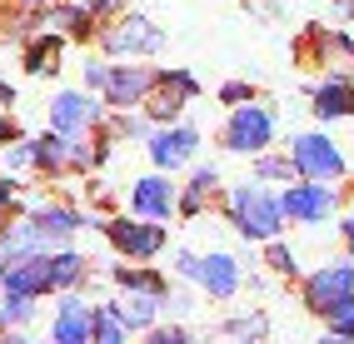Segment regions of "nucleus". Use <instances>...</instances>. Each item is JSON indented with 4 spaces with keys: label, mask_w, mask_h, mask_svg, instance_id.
<instances>
[{
    "label": "nucleus",
    "mask_w": 354,
    "mask_h": 344,
    "mask_svg": "<svg viewBox=\"0 0 354 344\" xmlns=\"http://www.w3.org/2000/svg\"><path fill=\"white\" fill-rule=\"evenodd\" d=\"M254 180H265V185H270V180H285V185H290V180H299V165H295V155H270V150H259V155H254Z\"/></svg>",
    "instance_id": "27"
},
{
    "label": "nucleus",
    "mask_w": 354,
    "mask_h": 344,
    "mask_svg": "<svg viewBox=\"0 0 354 344\" xmlns=\"http://www.w3.org/2000/svg\"><path fill=\"white\" fill-rule=\"evenodd\" d=\"M0 289L10 294H50L55 280H50V249H40V255H20V260H6L0 265Z\"/></svg>",
    "instance_id": "12"
},
{
    "label": "nucleus",
    "mask_w": 354,
    "mask_h": 344,
    "mask_svg": "<svg viewBox=\"0 0 354 344\" xmlns=\"http://www.w3.org/2000/svg\"><path fill=\"white\" fill-rule=\"evenodd\" d=\"M105 85H110V65L105 60H85V90H100L105 95Z\"/></svg>",
    "instance_id": "33"
},
{
    "label": "nucleus",
    "mask_w": 354,
    "mask_h": 344,
    "mask_svg": "<svg viewBox=\"0 0 354 344\" xmlns=\"http://www.w3.org/2000/svg\"><path fill=\"white\" fill-rule=\"evenodd\" d=\"M344 300H354V255L349 260H329V265H319L310 280H304V309H310V314L324 319Z\"/></svg>",
    "instance_id": "3"
},
{
    "label": "nucleus",
    "mask_w": 354,
    "mask_h": 344,
    "mask_svg": "<svg viewBox=\"0 0 354 344\" xmlns=\"http://www.w3.org/2000/svg\"><path fill=\"white\" fill-rule=\"evenodd\" d=\"M315 50L324 55V65L335 75H349L354 70V40L349 35H315Z\"/></svg>",
    "instance_id": "24"
},
{
    "label": "nucleus",
    "mask_w": 354,
    "mask_h": 344,
    "mask_svg": "<svg viewBox=\"0 0 354 344\" xmlns=\"http://www.w3.org/2000/svg\"><path fill=\"white\" fill-rule=\"evenodd\" d=\"M220 329L234 334V339H265V334H270V319L254 309V314H234V319H225Z\"/></svg>",
    "instance_id": "29"
},
{
    "label": "nucleus",
    "mask_w": 354,
    "mask_h": 344,
    "mask_svg": "<svg viewBox=\"0 0 354 344\" xmlns=\"http://www.w3.org/2000/svg\"><path fill=\"white\" fill-rule=\"evenodd\" d=\"M279 204H285V215L295 224H324L329 215L339 210V190L329 185V180H290L285 195H279Z\"/></svg>",
    "instance_id": "4"
},
{
    "label": "nucleus",
    "mask_w": 354,
    "mask_h": 344,
    "mask_svg": "<svg viewBox=\"0 0 354 344\" xmlns=\"http://www.w3.org/2000/svg\"><path fill=\"white\" fill-rule=\"evenodd\" d=\"M100 100H95V90H60V95L50 100V130L60 135H85V130H95L100 125Z\"/></svg>",
    "instance_id": "10"
},
{
    "label": "nucleus",
    "mask_w": 354,
    "mask_h": 344,
    "mask_svg": "<svg viewBox=\"0 0 354 344\" xmlns=\"http://www.w3.org/2000/svg\"><path fill=\"white\" fill-rule=\"evenodd\" d=\"M50 339L55 344H95V305H85L75 289H65V300L50 319Z\"/></svg>",
    "instance_id": "13"
},
{
    "label": "nucleus",
    "mask_w": 354,
    "mask_h": 344,
    "mask_svg": "<svg viewBox=\"0 0 354 344\" xmlns=\"http://www.w3.org/2000/svg\"><path fill=\"white\" fill-rule=\"evenodd\" d=\"M85 274H90V260L85 255H75V249H50V280H55L60 294L65 289H80Z\"/></svg>",
    "instance_id": "22"
},
{
    "label": "nucleus",
    "mask_w": 354,
    "mask_h": 344,
    "mask_svg": "<svg viewBox=\"0 0 354 344\" xmlns=\"http://www.w3.org/2000/svg\"><path fill=\"white\" fill-rule=\"evenodd\" d=\"M155 75L150 65H110V85H105V105L115 110H145L150 90H155Z\"/></svg>",
    "instance_id": "11"
},
{
    "label": "nucleus",
    "mask_w": 354,
    "mask_h": 344,
    "mask_svg": "<svg viewBox=\"0 0 354 344\" xmlns=\"http://www.w3.org/2000/svg\"><path fill=\"white\" fill-rule=\"evenodd\" d=\"M110 280L120 285V289H145V294H170V285H165V274L155 269H135V265H115L110 269Z\"/></svg>",
    "instance_id": "26"
},
{
    "label": "nucleus",
    "mask_w": 354,
    "mask_h": 344,
    "mask_svg": "<svg viewBox=\"0 0 354 344\" xmlns=\"http://www.w3.org/2000/svg\"><path fill=\"white\" fill-rule=\"evenodd\" d=\"M105 240L120 249L125 260H155L170 235H165V224H160V220L135 215V220H105Z\"/></svg>",
    "instance_id": "7"
},
{
    "label": "nucleus",
    "mask_w": 354,
    "mask_h": 344,
    "mask_svg": "<svg viewBox=\"0 0 354 344\" xmlns=\"http://www.w3.org/2000/svg\"><path fill=\"white\" fill-rule=\"evenodd\" d=\"M175 274H185V280L200 274V255H195V249H175Z\"/></svg>",
    "instance_id": "35"
},
{
    "label": "nucleus",
    "mask_w": 354,
    "mask_h": 344,
    "mask_svg": "<svg viewBox=\"0 0 354 344\" xmlns=\"http://www.w3.org/2000/svg\"><path fill=\"white\" fill-rule=\"evenodd\" d=\"M45 26L60 30L65 40H90V35H100V30H95V10H90L85 0H55V6H45Z\"/></svg>",
    "instance_id": "17"
},
{
    "label": "nucleus",
    "mask_w": 354,
    "mask_h": 344,
    "mask_svg": "<svg viewBox=\"0 0 354 344\" xmlns=\"http://www.w3.org/2000/svg\"><path fill=\"white\" fill-rule=\"evenodd\" d=\"M220 100H225V105H245V100H254V85L230 80V85H220Z\"/></svg>",
    "instance_id": "34"
},
{
    "label": "nucleus",
    "mask_w": 354,
    "mask_h": 344,
    "mask_svg": "<svg viewBox=\"0 0 354 344\" xmlns=\"http://www.w3.org/2000/svg\"><path fill=\"white\" fill-rule=\"evenodd\" d=\"M100 45L110 55H155V50H165V30L145 15H120L115 26L100 30Z\"/></svg>",
    "instance_id": "8"
},
{
    "label": "nucleus",
    "mask_w": 354,
    "mask_h": 344,
    "mask_svg": "<svg viewBox=\"0 0 354 344\" xmlns=\"http://www.w3.org/2000/svg\"><path fill=\"white\" fill-rule=\"evenodd\" d=\"M85 6L95 10V15H120V10H125V0H85Z\"/></svg>",
    "instance_id": "38"
},
{
    "label": "nucleus",
    "mask_w": 354,
    "mask_h": 344,
    "mask_svg": "<svg viewBox=\"0 0 354 344\" xmlns=\"http://www.w3.org/2000/svg\"><path fill=\"white\" fill-rule=\"evenodd\" d=\"M195 285L209 294V300H234L245 285V269L234 255H225V249H209V255H200V274H195Z\"/></svg>",
    "instance_id": "14"
},
{
    "label": "nucleus",
    "mask_w": 354,
    "mask_h": 344,
    "mask_svg": "<svg viewBox=\"0 0 354 344\" xmlns=\"http://www.w3.org/2000/svg\"><path fill=\"white\" fill-rule=\"evenodd\" d=\"M339 235H344V249H349V255H354V210L339 220Z\"/></svg>",
    "instance_id": "39"
},
{
    "label": "nucleus",
    "mask_w": 354,
    "mask_h": 344,
    "mask_svg": "<svg viewBox=\"0 0 354 344\" xmlns=\"http://www.w3.org/2000/svg\"><path fill=\"white\" fill-rule=\"evenodd\" d=\"M150 339H155V344H185L190 334H185V329H175V325H170V329H160V325H150Z\"/></svg>",
    "instance_id": "36"
},
{
    "label": "nucleus",
    "mask_w": 354,
    "mask_h": 344,
    "mask_svg": "<svg viewBox=\"0 0 354 344\" xmlns=\"http://www.w3.org/2000/svg\"><path fill=\"white\" fill-rule=\"evenodd\" d=\"M130 210L145 215V220H170L180 210V190L165 180V170H155V175H145V180L130 185Z\"/></svg>",
    "instance_id": "15"
},
{
    "label": "nucleus",
    "mask_w": 354,
    "mask_h": 344,
    "mask_svg": "<svg viewBox=\"0 0 354 344\" xmlns=\"http://www.w3.org/2000/svg\"><path fill=\"white\" fill-rule=\"evenodd\" d=\"M30 220L45 229L50 249H55V245H65V240H70V235H75V229L85 224V215L75 210V204H35V210H30Z\"/></svg>",
    "instance_id": "18"
},
{
    "label": "nucleus",
    "mask_w": 354,
    "mask_h": 344,
    "mask_svg": "<svg viewBox=\"0 0 354 344\" xmlns=\"http://www.w3.org/2000/svg\"><path fill=\"white\" fill-rule=\"evenodd\" d=\"M15 140V125H10V115H0V150H6Z\"/></svg>",
    "instance_id": "40"
},
{
    "label": "nucleus",
    "mask_w": 354,
    "mask_h": 344,
    "mask_svg": "<svg viewBox=\"0 0 354 344\" xmlns=\"http://www.w3.org/2000/svg\"><path fill=\"white\" fill-rule=\"evenodd\" d=\"M20 6H30V10H45V6H55V0H20Z\"/></svg>",
    "instance_id": "42"
},
{
    "label": "nucleus",
    "mask_w": 354,
    "mask_h": 344,
    "mask_svg": "<svg viewBox=\"0 0 354 344\" xmlns=\"http://www.w3.org/2000/svg\"><path fill=\"white\" fill-rule=\"evenodd\" d=\"M15 195H20V190H15V180H10V175H0V215H6L10 204H15Z\"/></svg>",
    "instance_id": "37"
},
{
    "label": "nucleus",
    "mask_w": 354,
    "mask_h": 344,
    "mask_svg": "<svg viewBox=\"0 0 354 344\" xmlns=\"http://www.w3.org/2000/svg\"><path fill=\"white\" fill-rule=\"evenodd\" d=\"M195 95H200V80H195L190 70H160L150 100H145V115H150L155 125H175Z\"/></svg>",
    "instance_id": "5"
},
{
    "label": "nucleus",
    "mask_w": 354,
    "mask_h": 344,
    "mask_svg": "<svg viewBox=\"0 0 354 344\" xmlns=\"http://www.w3.org/2000/svg\"><path fill=\"white\" fill-rule=\"evenodd\" d=\"M310 110L319 115V120H354V80L349 75H329L310 90Z\"/></svg>",
    "instance_id": "16"
},
{
    "label": "nucleus",
    "mask_w": 354,
    "mask_h": 344,
    "mask_svg": "<svg viewBox=\"0 0 354 344\" xmlns=\"http://www.w3.org/2000/svg\"><path fill=\"white\" fill-rule=\"evenodd\" d=\"M130 334L120 305H95V344H120Z\"/></svg>",
    "instance_id": "28"
},
{
    "label": "nucleus",
    "mask_w": 354,
    "mask_h": 344,
    "mask_svg": "<svg viewBox=\"0 0 354 344\" xmlns=\"http://www.w3.org/2000/svg\"><path fill=\"white\" fill-rule=\"evenodd\" d=\"M150 160H155V170H180V165H190L195 150H200V130L195 125H155L150 130V140H145Z\"/></svg>",
    "instance_id": "9"
},
{
    "label": "nucleus",
    "mask_w": 354,
    "mask_h": 344,
    "mask_svg": "<svg viewBox=\"0 0 354 344\" xmlns=\"http://www.w3.org/2000/svg\"><path fill=\"white\" fill-rule=\"evenodd\" d=\"M60 45H65L60 30L35 35V40L26 45V70H30V75H55V70H60Z\"/></svg>",
    "instance_id": "21"
},
{
    "label": "nucleus",
    "mask_w": 354,
    "mask_h": 344,
    "mask_svg": "<svg viewBox=\"0 0 354 344\" xmlns=\"http://www.w3.org/2000/svg\"><path fill=\"white\" fill-rule=\"evenodd\" d=\"M324 325H329V334L354 339V300H344L339 309H329V314H324Z\"/></svg>",
    "instance_id": "32"
},
{
    "label": "nucleus",
    "mask_w": 354,
    "mask_h": 344,
    "mask_svg": "<svg viewBox=\"0 0 354 344\" xmlns=\"http://www.w3.org/2000/svg\"><path fill=\"white\" fill-rule=\"evenodd\" d=\"M290 155H295V165H299V175L304 180H329V185H335V180H344V155H339V145L329 140V135H295L290 140Z\"/></svg>",
    "instance_id": "6"
},
{
    "label": "nucleus",
    "mask_w": 354,
    "mask_h": 344,
    "mask_svg": "<svg viewBox=\"0 0 354 344\" xmlns=\"http://www.w3.org/2000/svg\"><path fill=\"white\" fill-rule=\"evenodd\" d=\"M220 195V170L215 165H200L195 175H190V185H185V195H180V215H205L209 210V200Z\"/></svg>",
    "instance_id": "20"
},
{
    "label": "nucleus",
    "mask_w": 354,
    "mask_h": 344,
    "mask_svg": "<svg viewBox=\"0 0 354 344\" xmlns=\"http://www.w3.org/2000/svg\"><path fill=\"white\" fill-rule=\"evenodd\" d=\"M150 130H155V120L135 110H120V120H115V135H125V140H150Z\"/></svg>",
    "instance_id": "30"
},
{
    "label": "nucleus",
    "mask_w": 354,
    "mask_h": 344,
    "mask_svg": "<svg viewBox=\"0 0 354 344\" xmlns=\"http://www.w3.org/2000/svg\"><path fill=\"white\" fill-rule=\"evenodd\" d=\"M160 309H165V294H145V289H130L120 300V314H125L130 329H150Z\"/></svg>",
    "instance_id": "23"
},
{
    "label": "nucleus",
    "mask_w": 354,
    "mask_h": 344,
    "mask_svg": "<svg viewBox=\"0 0 354 344\" xmlns=\"http://www.w3.org/2000/svg\"><path fill=\"white\" fill-rule=\"evenodd\" d=\"M225 215H230V224L240 229L245 240H254V245H270V240H279V229H285V204H279V195H270L265 190V180H254V185H234L230 195H225Z\"/></svg>",
    "instance_id": "1"
},
{
    "label": "nucleus",
    "mask_w": 354,
    "mask_h": 344,
    "mask_svg": "<svg viewBox=\"0 0 354 344\" xmlns=\"http://www.w3.org/2000/svg\"><path fill=\"white\" fill-rule=\"evenodd\" d=\"M225 150L234 155H259V150H270L274 145V110L270 105H230V120H225Z\"/></svg>",
    "instance_id": "2"
},
{
    "label": "nucleus",
    "mask_w": 354,
    "mask_h": 344,
    "mask_svg": "<svg viewBox=\"0 0 354 344\" xmlns=\"http://www.w3.org/2000/svg\"><path fill=\"white\" fill-rule=\"evenodd\" d=\"M0 105H15V90H10L6 80H0Z\"/></svg>",
    "instance_id": "41"
},
{
    "label": "nucleus",
    "mask_w": 354,
    "mask_h": 344,
    "mask_svg": "<svg viewBox=\"0 0 354 344\" xmlns=\"http://www.w3.org/2000/svg\"><path fill=\"white\" fill-rule=\"evenodd\" d=\"M35 170H45V175L75 170V135H60V130L40 135V140H35Z\"/></svg>",
    "instance_id": "19"
},
{
    "label": "nucleus",
    "mask_w": 354,
    "mask_h": 344,
    "mask_svg": "<svg viewBox=\"0 0 354 344\" xmlns=\"http://www.w3.org/2000/svg\"><path fill=\"white\" fill-rule=\"evenodd\" d=\"M265 265H270L274 274H285V280H290V274H299L295 249H290V245H279V240H270V249H265Z\"/></svg>",
    "instance_id": "31"
},
{
    "label": "nucleus",
    "mask_w": 354,
    "mask_h": 344,
    "mask_svg": "<svg viewBox=\"0 0 354 344\" xmlns=\"http://www.w3.org/2000/svg\"><path fill=\"white\" fill-rule=\"evenodd\" d=\"M30 319H35V294L0 289V329H26Z\"/></svg>",
    "instance_id": "25"
}]
</instances>
